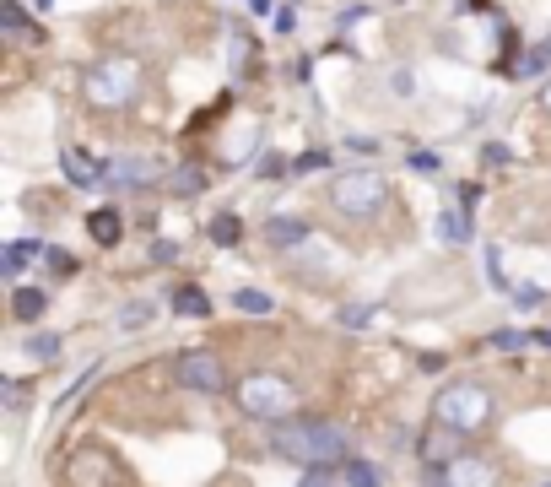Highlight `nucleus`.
Returning <instances> with one entry per match:
<instances>
[{
	"mask_svg": "<svg viewBox=\"0 0 551 487\" xmlns=\"http://www.w3.org/2000/svg\"><path fill=\"white\" fill-rule=\"evenodd\" d=\"M433 417H438V428H449V433H476V428H487V423H492V390L476 385V379H454V385L438 390Z\"/></svg>",
	"mask_w": 551,
	"mask_h": 487,
	"instance_id": "nucleus-1",
	"label": "nucleus"
},
{
	"mask_svg": "<svg viewBox=\"0 0 551 487\" xmlns=\"http://www.w3.org/2000/svg\"><path fill=\"white\" fill-rule=\"evenodd\" d=\"M238 406H244L249 417H260V423H292V412L303 406L298 396V385L292 379H281V374H249L244 385H238Z\"/></svg>",
	"mask_w": 551,
	"mask_h": 487,
	"instance_id": "nucleus-2",
	"label": "nucleus"
},
{
	"mask_svg": "<svg viewBox=\"0 0 551 487\" xmlns=\"http://www.w3.org/2000/svg\"><path fill=\"white\" fill-rule=\"evenodd\" d=\"M136 92H141V65L130 55H114V60L92 65L87 82H82V98L92 103V109H125Z\"/></svg>",
	"mask_w": 551,
	"mask_h": 487,
	"instance_id": "nucleus-3",
	"label": "nucleus"
},
{
	"mask_svg": "<svg viewBox=\"0 0 551 487\" xmlns=\"http://www.w3.org/2000/svg\"><path fill=\"white\" fill-rule=\"evenodd\" d=\"M330 201H335V212H341V217H373V212H384L389 184L379 174H341L330 184Z\"/></svg>",
	"mask_w": 551,
	"mask_h": 487,
	"instance_id": "nucleus-4",
	"label": "nucleus"
},
{
	"mask_svg": "<svg viewBox=\"0 0 551 487\" xmlns=\"http://www.w3.org/2000/svg\"><path fill=\"white\" fill-rule=\"evenodd\" d=\"M173 379H179L184 390H200V396H217V390L227 385V368L217 352H206V347H195V352H179L173 358Z\"/></svg>",
	"mask_w": 551,
	"mask_h": 487,
	"instance_id": "nucleus-5",
	"label": "nucleus"
},
{
	"mask_svg": "<svg viewBox=\"0 0 551 487\" xmlns=\"http://www.w3.org/2000/svg\"><path fill=\"white\" fill-rule=\"evenodd\" d=\"M65 487H119V466L103 450H76L65 460Z\"/></svg>",
	"mask_w": 551,
	"mask_h": 487,
	"instance_id": "nucleus-6",
	"label": "nucleus"
},
{
	"mask_svg": "<svg viewBox=\"0 0 551 487\" xmlns=\"http://www.w3.org/2000/svg\"><path fill=\"white\" fill-rule=\"evenodd\" d=\"M443 482L449 487H492L497 482V466L481 455H454L449 466H443Z\"/></svg>",
	"mask_w": 551,
	"mask_h": 487,
	"instance_id": "nucleus-7",
	"label": "nucleus"
},
{
	"mask_svg": "<svg viewBox=\"0 0 551 487\" xmlns=\"http://www.w3.org/2000/svg\"><path fill=\"white\" fill-rule=\"evenodd\" d=\"M109 174H114V184H157L163 168H157V157H119Z\"/></svg>",
	"mask_w": 551,
	"mask_h": 487,
	"instance_id": "nucleus-8",
	"label": "nucleus"
},
{
	"mask_svg": "<svg viewBox=\"0 0 551 487\" xmlns=\"http://www.w3.org/2000/svg\"><path fill=\"white\" fill-rule=\"evenodd\" d=\"M168 304H173V314H184V320H206L211 314V298L200 293V287H173Z\"/></svg>",
	"mask_w": 551,
	"mask_h": 487,
	"instance_id": "nucleus-9",
	"label": "nucleus"
},
{
	"mask_svg": "<svg viewBox=\"0 0 551 487\" xmlns=\"http://www.w3.org/2000/svg\"><path fill=\"white\" fill-rule=\"evenodd\" d=\"M303 239H308V222H298V217H271V222H265V244L292 249V244H303Z\"/></svg>",
	"mask_w": 551,
	"mask_h": 487,
	"instance_id": "nucleus-10",
	"label": "nucleus"
},
{
	"mask_svg": "<svg viewBox=\"0 0 551 487\" xmlns=\"http://www.w3.org/2000/svg\"><path fill=\"white\" fill-rule=\"evenodd\" d=\"M87 233H92L98 244H119L125 222H119V212H109V206H103V212H92V217H87Z\"/></svg>",
	"mask_w": 551,
	"mask_h": 487,
	"instance_id": "nucleus-11",
	"label": "nucleus"
},
{
	"mask_svg": "<svg viewBox=\"0 0 551 487\" xmlns=\"http://www.w3.org/2000/svg\"><path fill=\"white\" fill-rule=\"evenodd\" d=\"M0 28H6V38H17V44H28V38H33V28H28V17H22L17 0H0Z\"/></svg>",
	"mask_w": 551,
	"mask_h": 487,
	"instance_id": "nucleus-12",
	"label": "nucleus"
},
{
	"mask_svg": "<svg viewBox=\"0 0 551 487\" xmlns=\"http://www.w3.org/2000/svg\"><path fill=\"white\" fill-rule=\"evenodd\" d=\"M44 287H17V298H11V314H17V320H38V314H44Z\"/></svg>",
	"mask_w": 551,
	"mask_h": 487,
	"instance_id": "nucleus-13",
	"label": "nucleus"
},
{
	"mask_svg": "<svg viewBox=\"0 0 551 487\" xmlns=\"http://www.w3.org/2000/svg\"><path fill=\"white\" fill-rule=\"evenodd\" d=\"M60 163H65V179H71V184H92V179H98V174H103V168H98V163H92V157H87V152H65V157H60Z\"/></svg>",
	"mask_w": 551,
	"mask_h": 487,
	"instance_id": "nucleus-14",
	"label": "nucleus"
},
{
	"mask_svg": "<svg viewBox=\"0 0 551 487\" xmlns=\"http://www.w3.org/2000/svg\"><path fill=\"white\" fill-rule=\"evenodd\" d=\"M546 65H551V38H546V44H535L530 55H519L514 76H535V71H546Z\"/></svg>",
	"mask_w": 551,
	"mask_h": 487,
	"instance_id": "nucleus-15",
	"label": "nucleus"
},
{
	"mask_svg": "<svg viewBox=\"0 0 551 487\" xmlns=\"http://www.w3.org/2000/svg\"><path fill=\"white\" fill-rule=\"evenodd\" d=\"M238 217L233 212H222V217H211V244H238Z\"/></svg>",
	"mask_w": 551,
	"mask_h": 487,
	"instance_id": "nucleus-16",
	"label": "nucleus"
},
{
	"mask_svg": "<svg viewBox=\"0 0 551 487\" xmlns=\"http://www.w3.org/2000/svg\"><path fill=\"white\" fill-rule=\"evenodd\" d=\"M38 249H49V244H28V239H22V244H11V249H6V271L17 276V271H22V266H28V260L38 255Z\"/></svg>",
	"mask_w": 551,
	"mask_h": 487,
	"instance_id": "nucleus-17",
	"label": "nucleus"
},
{
	"mask_svg": "<svg viewBox=\"0 0 551 487\" xmlns=\"http://www.w3.org/2000/svg\"><path fill=\"white\" fill-rule=\"evenodd\" d=\"M233 304L244 309V314H271V298H265V293H254V287H238V293H233Z\"/></svg>",
	"mask_w": 551,
	"mask_h": 487,
	"instance_id": "nucleus-18",
	"label": "nucleus"
},
{
	"mask_svg": "<svg viewBox=\"0 0 551 487\" xmlns=\"http://www.w3.org/2000/svg\"><path fill=\"white\" fill-rule=\"evenodd\" d=\"M346 482L352 487H379V471H373L368 460H346Z\"/></svg>",
	"mask_w": 551,
	"mask_h": 487,
	"instance_id": "nucleus-19",
	"label": "nucleus"
},
{
	"mask_svg": "<svg viewBox=\"0 0 551 487\" xmlns=\"http://www.w3.org/2000/svg\"><path fill=\"white\" fill-rule=\"evenodd\" d=\"M200 184H206V174H200V168H179V174H173V195H195Z\"/></svg>",
	"mask_w": 551,
	"mask_h": 487,
	"instance_id": "nucleus-20",
	"label": "nucleus"
},
{
	"mask_svg": "<svg viewBox=\"0 0 551 487\" xmlns=\"http://www.w3.org/2000/svg\"><path fill=\"white\" fill-rule=\"evenodd\" d=\"M146 320H152V309H146V304H125V309H119V331H136V325H146Z\"/></svg>",
	"mask_w": 551,
	"mask_h": 487,
	"instance_id": "nucleus-21",
	"label": "nucleus"
},
{
	"mask_svg": "<svg viewBox=\"0 0 551 487\" xmlns=\"http://www.w3.org/2000/svg\"><path fill=\"white\" fill-rule=\"evenodd\" d=\"M514 304H519V309H535V304H546V293H541L535 282H519V287H514Z\"/></svg>",
	"mask_w": 551,
	"mask_h": 487,
	"instance_id": "nucleus-22",
	"label": "nucleus"
},
{
	"mask_svg": "<svg viewBox=\"0 0 551 487\" xmlns=\"http://www.w3.org/2000/svg\"><path fill=\"white\" fill-rule=\"evenodd\" d=\"M411 168H416V174H438V168H443V157L422 147V152H411Z\"/></svg>",
	"mask_w": 551,
	"mask_h": 487,
	"instance_id": "nucleus-23",
	"label": "nucleus"
},
{
	"mask_svg": "<svg viewBox=\"0 0 551 487\" xmlns=\"http://www.w3.org/2000/svg\"><path fill=\"white\" fill-rule=\"evenodd\" d=\"M438 233H443V239H449V244H460V239H465V222L443 212V217H438Z\"/></svg>",
	"mask_w": 551,
	"mask_h": 487,
	"instance_id": "nucleus-24",
	"label": "nucleus"
},
{
	"mask_svg": "<svg viewBox=\"0 0 551 487\" xmlns=\"http://www.w3.org/2000/svg\"><path fill=\"white\" fill-rule=\"evenodd\" d=\"M292 168H298V174H319V168H330V157H325V152H303Z\"/></svg>",
	"mask_w": 551,
	"mask_h": 487,
	"instance_id": "nucleus-25",
	"label": "nucleus"
},
{
	"mask_svg": "<svg viewBox=\"0 0 551 487\" xmlns=\"http://www.w3.org/2000/svg\"><path fill=\"white\" fill-rule=\"evenodd\" d=\"M28 352H33V358H55L60 341H55V336H33V341H28Z\"/></svg>",
	"mask_w": 551,
	"mask_h": 487,
	"instance_id": "nucleus-26",
	"label": "nucleus"
},
{
	"mask_svg": "<svg viewBox=\"0 0 551 487\" xmlns=\"http://www.w3.org/2000/svg\"><path fill=\"white\" fill-rule=\"evenodd\" d=\"M524 341H530V336H524V331H497V336H492V347L514 352V347H524Z\"/></svg>",
	"mask_w": 551,
	"mask_h": 487,
	"instance_id": "nucleus-27",
	"label": "nucleus"
},
{
	"mask_svg": "<svg viewBox=\"0 0 551 487\" xmlns=\"http://www.w3.org/2000/svg\"><path fill=\"white\" fill-rule=\"evenodd\" d=\"M281 168H287V163H281V157H276V152H265V157H260V179H276V174H281Z\"/></svg>",
	"mask_w": 551,
	"mask_h": 487,
	"instance_id": "nucleus-28",
	"label": "nucleus"
},
{
	"mask_svg": "<svg viewBox=\"0 0 551 487\" xmlns=\"http://www.w3.org/2000/svg\"><path fill=\"white\" fill-rule=\"evenodd\" d=\"M298 487H330V477H325V471H303Z\"/></svg>",
	"mask_w": 551,
	"mask_h": 487,
	"instance_id": "nucleus-29",
	"label": "nucleus"
},
{
	"mask_svg": "<svg viewBox=\"0 0 551 487\" xmlns=\"http://www.w3.org/2000/svg\"><path fill=\"white\" fill-rule=\"evenodd\" d=\"M487 276H492L497 287H503V266H497V249H487Z\"/></svg>",
	"mask_w": 551,
	"mask_h": 487,
	"instance_id": "nucleus-30",
	"label": "nucleus"
},
{
	"mask_svg": "<svg viewBox=\"0 0 551 487\" xmlns=\"http://www.w3.org/2000/svg\"><path fill=\"white\" fill-rule=\"evenodd\" d=\"M541 109H546V114H551V82H546V87H541Z\"/></svg>",
	"mask_w": 551,
	"mask_h": 487,
	"instance_id": "nucleus-31",
	"label": "nucleus"
},
{
	"mask_svg": "<svg viewBox=\"0 0 551 487\" xmlns=\"http://www.w3.org/2000/svg\"><path fill=\"white\" fill-rule=\"evenodd\" d=\"M535 341H541V347H551V331H535Z\"/></svg>",
	"mask_w": 551,
	"mask_h": 487,
	"instance_id": "nucleus-32",
	"label": "nucleus"
},
{
	"mask_svg": "<svg viewBox=\"0 0 551 487\" xmlns=\"http://www.w3.org/2000/svg\"><path fill=\"white\" fill-rule=\"evenodd\" d=\"M38 6H55V0H38Z\"/></svg>",
	"mask_w": 551,
	"mask_h": 487,
	"instance_id": "nucleus-33",
	"label": "nucleus"
},
{
	"mask_svg": "<svg viewBox=\"0 0 551 487\" xmlns=\"http://www.w3.org/2000/svg\"><path fill=\"white\" fill-rule=\"evenodd\" d=\"M541 487H551V482H541Z\"/></svg>",
	"mask_w": 551,
	"mask_h": 487,
	"instance_id": "nucleus-34",
	"label": "nucleus"
}]
</instances>
